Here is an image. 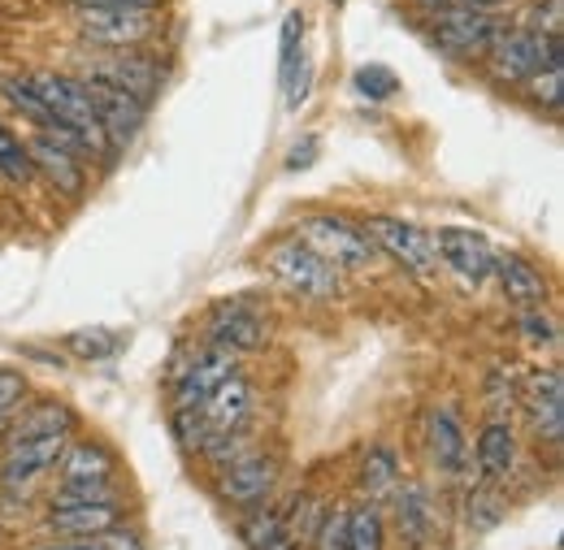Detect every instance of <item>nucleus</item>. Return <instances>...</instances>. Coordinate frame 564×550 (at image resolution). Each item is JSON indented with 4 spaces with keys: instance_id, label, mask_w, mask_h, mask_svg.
Masks as SVG:
<instances>
[{
    "instance_id": "dca6fc26",
    "label": "nucleus",
    "mask_w": 564,
    "mask_h": 550,
    "mask_svg": "<svg viewBox=\"0 0 564 550\" xmlns=\"http://www.w3.org/2000/svg\"><path fill=\"white\" fill-rule=\"evenodd\" d=\"M521 399H525V413H530L534 433H539L547 447H561V438H564V382H561V369H539V373L525 382Z\"/></svg>"
},
{
    "instance_id": "e433bc0d",
    "label": "nucleus",
    "mask_w": 564,
    "mask_h": 550,
    "mask_svg": "<svg viewBox=\"0 0 564 550\" xmlns=\"http://www.w3.org/2000/svg\"><path fill=\"white\" fill-rule=\"evenodd\" d=\"M44 550H100L96 538H62L57 547H44Z\"/></svg>"
},
{
    "instance_id": "4c0bfd02",
    "label": "nucleus",
    "mask_w": 564,
    "mask_h": 550,
    "mask_svg": "<svg viewBox=\"0 0 564 550\" xmlns=\"http://www.w3.org/2000/svg\"><path fill=\"white\" fill-rule=\"evenodd\" d=\"M70 4H127V9H156V0H70Z\"/></svg>"
},
{
    "instance_id": "a211bd4d",
    "label": "nucleus",
    "mask_w": 564,
    "mask_h": 550,
    "mask_svg": "<svg viewBox=\"0 0 564 550\" xmlns=\"http://www.w3.org/2000/svg\"><path fill=\"white\" fill-rule=\"evenodd\" d=\"M83 82H87V91H91L96 122H100V131L109 135V143L122 147V143H131V139L140 135L148 105H140L135 96H127V91H118V87H109V82H96V78H83Z\"/></svg>"
},
{
    "instance_id": "aec40b11",
    "label": "nucleus",
    "mask_w": 564,
    "mask_h": 550,
    "mask_svg": "<svg viewBox=\"0 0 564 550\" xmlns=\"http://www.w3.org/2000/svg\"><path fill=\"white\" fill-rule=\"evenodd\" d=\"M57 482L62 485H109L118 473V460L105 442H66L62 460H57Z\"/></svg>"
},
{
    "instance_id": "72a5a7b5",
    "label": "nucleus",
    "mask_w": 564,
    "mask_h": 550,
    "mask_svg": "<svg viewBox=\"0 0 564 550\" xmlns=\"http://www.w3.org/2000/svg\"><path fill=\"white\" fill-rule=\"evenodd\" d=\"M521 334L530 339V343H547V346H556L561 343V330H556V321L547 317V312H539V308H525L521 312Z\"/></svg>"
},
{
    "instance_id": "f3484780",
    "label": "nucleus",
    "mask_w": 564,
    "mask_h": 550,
    "mask_svg": "<svg viewBox=\"0 0 564 550\" xmlns=\"http://www.w3.org/2000/svg\"><path fill=\"white\" fill-rule=\"evenodd\" d=\"M26 152H31V165L35 174H44L62 196H83L87 187V174H83V161L66 139L48 135V131H35L26 139Z\"/></svg>"
},
{
    "instance_id": "a19ab883",
    "label": "nucleus",
    "mask_w": 564,
    "mask_h": 550,
    "mask_svg": "<svg viewBox=\"0 0 564 550\" xmlns=\"http://www.w3.org/2000/svg\"><path fill=\"white\" fill-rule=\"evenodd\" d=\"M335 4H339V0H335Z\"/></svg>"
},
{
    "instance_id": "c9c22d12",
    "label": "nucleus",
    "mask_w": 564,
    "mask_h": 550,
    "mask_svg": "<svg viewBox=\"0 0 564 550\" xmlns=\"http://www.w3.org/2000/svg\"><path fill=\"white\" fill-rule=\"evenodd\" d=\"M96 542H100V550H143L140 534H135V529H122V525H113V529L100 534Z\"/></svg>"
},
{
    "instance_id": "9d476101",
    "label": "nucleus",
    "mask_w": 564,
    "mask_h": 550,
    "mask_svg": "<svg viewBox=\"0 0 564 550\" xmlns=\"http://www.w3.org/2000/svg\"><path fill=\"white\" fill-rule=\"evenodd\" d=\"M487 66L499 82L525 87L534 74H543V35H534L525 26H503L499 40L487 48Z\"/></svg>"
},
{
    "instance_id": "f704fd0d",
    "label": "nucleus",
    "mask_w": 564,
    "mask_h": 550,
    "mask_svg": "<svg viewBox=\"0 0 564 550\" xmlns=\"http://www.w3.org/2000/svg\"><path fill=\"white\" fill-rule=\"evenodd\" d=\"M561 82H564V69H543V74H534L525 87L534 91L539 105H547V109L556 113V109H561Z\"/></svg>"
},
{
    "instance_id": "f257e3e1",
    "label": "nucleus",
    "mask_w": 564,
    "mask_h": 550,
    "mask_svg": "<svg viewBox=\"0 0 564 550\" xmlns=\"http://www.w3.org/2000/svg\"><path fill=\"white\" fill-rule=\"evenodd\" d=\"M74 31L100 48V53H118V48H143L161 35V13L156 9H127V4H70Z\"/></svg>"
},
{
    "instance_id": "f8f14e48",
    "label": "nucleus",
    "mask_w": 564,
    "mask_h": 550,
    "mask_svg": "<svg viewBox=\"0 0 564 550\" xmlns=\"http://www.w3.org/2000/svg\"><path fill=\"white\" fill-rule=\"evenodd\" d=\"M270 339V321L261 308L235 299V304H221L209 321V346L217 351H230V355H243V351H261Z\"/></svg>"
},
{
    "instance_id": "0eeeda50",
    "label": "nucleus",
    "mask_w": 564,
    "mask_h": 550,
    "mask_svg": "<svg viewBox=\"0 0 564 550\" xmlns=\"http://www.w3.org/2000/svg\"><path fill=\"white\" fill-rule=\"evenodd\" d=\"M279 485V460L265 451H243L217 469V494L235 507H257Z\"/></svg>"
},
{
    "instance_id": "1a4fd4ad",
    "label": "nucleus",
    "mask_w": 564,
    "mask_h": 550,
    "mask_svg": "<svg viewBox=\"0 0 564 550\" xmlns=\"http://www.w3.org/2000/svg\"><path fill=\"white\" fill-rule=\"evenodd\" d=\"M122 520V503L118 498H62L48 507L44 529L53 538H100Z\"/></svg>"
},
{
    "instance_id": "4be33fe9",
    "label": "nucleus",
    "mask_w": 564,
    "mask_h": 550,
    "mask_svg": "<svg viewBox=\"0 0 564 550\" xmlns=\"http://www.w3.org/2000/svg\"><path fill=\"white\" fill-rule=\"evenodd\" d=\"M469 460L478 464V473L487 482H503L517 469V433H512V425L508 420H487L478 429V442H474Z\"/></svg>"
},
{
    "instance_id": "ea45409f",
    "label": "nucleus",
    "mask_w": 564,
    "mask_h": 550,
    "mask_svg": "<svg viewBox=\"0 0 564 550\" xmlns=\"http://www.w3.org/2000/svg\"><path fill=\"white\" fill-rule=\"evenodd\" d=\"M422 9H430V13H438V9H469V0H417Z\"/></svg>"
},
{
    "instance_id": "ddd939ff",
    "label": "nucleus",
    "mask_w": 564,
    "mask_h": 550,
    "mask_svg": "<svg viewBox=\"0 0 564 550\" xmlns=\"http://www.w3.org/2000/svg\"><path fill=\"white\" fill-rule=\"evenodd\" d=\"M391 516H395V529H400V542L409 550H425L438 534V507H434V494L422 482H400L391 490Z\"/></svg>"
},
{
    "instance_id": "5701e85b",
    "label": "nucleus",
    "mask_w": 564,
    "mask_h": 550,
    "mask_svg": "<svg viewBox=\"0 0 564 550\" xmlns=\"http://www.w3.org/2000/svg\"><path fill=\"white\" fill-rule=\"evenodd\" d=\"M495 277H499V290L508 304L517 308H539L547 299V277L534 261L508 252V256H495Z\"/></svg>"
},
{
    "instance_id": "9b49d317",
    "label": "nucleus",
    "mask_w": 564,
    "mask_h": 550,
    "mask_svg": "<svg viewBox=\"0 0 564 550\" xmlns=\"http://www.w3.org/2000/svg\"><path fill=\"white\" fill-rule=\"evenodd\" d=\"M66 442H70V438H31V442H13V447H4V460H0V485H4L9 494L31 490L40 477H48V473L57 469V460H62Z\"/></svg>"
},
{
    "instance_id": "2f4dec72",
    "label": "nucleus",
    "mask_w": 564,
    "mask_h": 550,
    "mask_svg": "<svg viewBox=\"0 0 564 550\" xmlns=\"http://www.w3.org/2000/svg\"><path fill=\"white\" fill-rule=\"evenodd\" d=\"M26 404V373L18 369H0V433L9 425V416Z\"/></svg>"
},
{
    "instance_id": "2eb2a0df",
    "label": "nucleus",
    "mask_w": 564,
    "mask_h": 550,
    "mask_svg": "<svg viewBox=\"0 0 564 550\" xmlns=\"http://www.w3.org/2000/svg\"><path fill=\"white\" fill-rule=\"evenodd\" d=\"M230 373H239V364H235V355H230V351H217V346L196 351V355H192V364H187V369L174 377V386H170L174 413H178V408H200V404L209 399L213 391H217Z\"/></svg>"
},
{
    "instance_id": "c85d7f7f",
    "label": "nucleus",
    "mask_w": 564,
    "mask_h": 550,
    "mask_svg": "<svg viewBox=\"0 0 564 550\" xmlns=\"http://www.w3.org/2000/svg\"><path fill=\"white\" fill-rule=\"evenodd\" d=\"M521 26L534 35H564V0H525Z\"/></svg>"
},
{
    "instance_id": "c756f323",
    "label": "nucleus",
    "mask_w": 564,
    "mask_h": 550,
    "mask_svg": "<svg viewBox=\"0 0 564 550\" xmlns=\"http://www.w3.org/2000/svg\"><path fill=\"white\" fill-rule=\"evenodd\" d=\"M521 399V386H517V373L512 369H491L487 377V404H491V420H503L512 413V404Z\"/></svg>"
},
{
    "instance_id": "7ed1b4c3",
    "label": "nucleus",
    "mask_w": 564,
    "mask_h": 550,
    "mask_svg": "<svg viewBox=\"0 0 564 550\" xmlns=\"http://www.w3.org/2000/svg\"><path fill=\"white\" fill-rule=\"evenodd\" d=\"M265 270L304 299H339L344 290V274L326 256H317L304 239H279L274 248H265Z\"/></svg>"
},
{
    "instance_id": "6e6552de",
    "label": "nucleus",
    "mask_w": 564,
    "mask_h": 550,
    "mask_svg": "<svg viewBox=\"0 0 564 550\" xmlns=\"http://www.w3.org/2000/svg\"><path fill=\"white\" fill-rule=\"evenodd\" d=\"M87 78H96V82H109V87H118V91L135 96L140 105H148V100L161 91V78H165V69L156 66L152 57H143L140 48H118V53H100V57H91V66H87Z\"/></svg>"
},
{
    "instance_id": "bb28decb",
    "label": "nucleus",
    "mask_w": 564,
    "mask_h": 550,
    "mask_svg": "<svg viewBox=\"0 0 564 550\" xmlns=\"http://www.w3.org/2000/svg\"><path fill=\"white\" fill-rule=\"evenodd\" d=\"M0 178L13 187H31L35 183V165L26 152V139H18L4 122H0Z\"/></svg>"
},
{
    "instance_id": "39448f33",
    "label": "nucleus",
    "mask_w": 564,
    "mask_h": 550,
    "mask_svg": "<svg viewBox=\"0 0 564 550\" xmlns=\"http://www.w3.org/2000/svg\"><path fill=\"white\" fill-rule=\"evenodd\" d=\"M508 22L499 13H482V9H438L430 13V40L456 57V62H474V57H487L499 31Z\"/></svg>"
},
{
    "instance_id": "7c9ffc66",
    "label": "nucleus",
    "mask_w": 564,
    "mask_h": 550,
    "mask_svg": "<svg viewBox=\"0 0 564 550\" xmlns=\"http://www.w3.org/2000/svg\"><path fill=\"white\" fill-rule=\"evenodd\" d=\"M313 550H348V507L322 512V520L313 529Z\"/></svg>"
},
{
    "instance_id": "a878e982",
    "label": "nucleus",
    "mask_w": 564,
    "mask_h": 550,
    "mask_svg": "<svg viewBox=\"0 0 564 550\" xmlns=\"http://www.w3.org/2000/svg\"><path fill=\"white\" fill-rule=\"evenodd\" d=\"M243 542H248V550H300L279 512H252L243 520Z\"/></svg>"
},
{
    "instance_id": "6ab92c4d",
    "label": "nucleus",
    "mask_w": 564,
    "mask_h": 550,
    "mask_svg": "<svg viewBox=\"0 0 564 550\" xmlns=\"http://www.w3.org/2000/svg\"><path fill=\"white\" fill-rule=\"evenodd\" d=\"M74 429H78L74 408L57 404V399H35V404H26V408H18V413L9 416V425H4V447L31 442V438H70Z\"/></svg>"
},
{
    "instance_id": "b1692460",
    "label": "nucleus",
    "mask_w": 564,
    "mask_h": 550,
    "mask_svg": "<svg viewBox=\"0 0 564 550\" xmlns=\"http://www.w3.org/2000/svg\"><path fill=\"white\" fill-rule=\"evenodd\" d=\"M356 485L369 503H387L391 490L400 485V455L391 447H369L360 455V473H356Z\"/></svg>"
},
{
    "instance_id": "473e14b6",
    "label": "nucleus",
    "mask_w": 564,
    "mask_h": 550,
    "mask_svg": "<svg viewBox=\"0 0 564 550\" xmlns=\"http://www.w3.org/2000/svg\"><path fill=\"white\" fill-rule=\"evenodd\" d=\"M395 74L387 66H360L356 69V91L360 96H369V100H387V96H395Z\"/></svg>"
},
{
    "instance_id": "f03ea898",
    "label": "nucleus",
    "mask_w": 564,
    "mask_h": 550,
    "mask_svg": "<svg viewBox=\"0 0 564 550\" xmlns=\"http://www.w3.org/2000/svg\"><path fill=\"white\" fill-rule=\"evenodd\" d=\"M295 239H304L339 274H369L382 261V252L373 248V239L356 221L339 217V212H308V217H300L295 221Z\"/></svg>"
},
{
    "instance_id": "20e7f679",
    "label": "nucleus",
    "mask_w": 564,
    "mask_h": 550,
    "mask_svg": "<svg viewBox=\"0 0 564 550\" xmlns=\"http://www.w3.org/2000/svg\"><path fill=\"white\" fill-rule=\"evenodd\" d=\"M373 248L382 256H391L395 265H404L413 277L434 282L438 277V252H434V234H425L422 226L404 221V217H391V212H369L365 226H360Z\"/></svg>"
},
{
    "instance_id": "393cba45",
    "label": "nucleus",
    "mask_w": 564,
    "mask_h": 550,
    "mask_svg": "<svg viewBox=\"0 0 564 550\" xmlns=\"http://www.w3.org/2000/svg\"><path fill=\"white\" fill-rule=\"evenodd\" d=\"M62 346L70 351L74 360H91V364H100V360H113V355H122V346H127V334H118V330H109V326H83V330H70Z\"/></svg>"
},
{
    "instance_id": "58836bf2",
    "label": "nucleus",
    "mask_w": 564,
    "mask_h": 550,
    "mask_svg": "<svg viewBox=\"0 0 564 550\" xmlns=\"http://www.w3.org/2000/svg\"><path fill=\"white\" fill-rule=\"evenodd\" d=\"M521 0H469V9H482V13H499V9H512Z\"/></svg>"
},
{
    "instance_id": "412c9836",
    "label": "nucleus",
    "mask_w": 564,
    "mask_h": 550,
    "mask_svg": "<svg viewBox=\"0 0 564 550\" xmlns=\"http://www.w3.org/2000/svg\"><path fill=\"white\" fill-rule=\"evenodd\" d=\"M425 442H430V460L438 464V473L460 477L469 469V442H465V429H460L456 413L434 408L425 416Z\"/></svg>"
},
{
    "instance_id": "cd10ccee",
    "label": "nucleus",
    "mask_w": 564,
    "mask_h": 550,
    "mask_svg": "<svg viewBox=\"0 0 564 550\" xmlns=\"http://www.w3.org/2000/svg\"><path fill=\"white\" fill-rule=\"evenodd\" d=\"M387 547V525L378 503H365L348 512V550H382Z\"/></svg>"
},
{
    "instance_id": "4468645a",
    "label": "nucleus",
    "mask_w": 564,
    "mask_h": 550,
    "mask_svg": "<svg viewBox=\"0 0 564 550\" xmlns=\"http://www.w3.org/2000/svg\"><path fill=\"white\" fill-rule=\"evenodd\" d=\"M252 416V382L243 373H230L209 399L200 404V420H205V447L217 438H230V433H243Z\"/></svg>"
},
{
    "instance_id": "423d86ee",
    "label": "nucleus",
    "mask_w": 564,
    "mask_h": 550,
    "mask_svg": "<svg viewBox=\"0 0 564 550\" xmlns=\"http://www.w3.org/2000/svg\"><path fill=\"white\" fill-rule=\"evenodd\" d=\"M434 252L438 261L460 277L465 286H482L495 277V248L487 234L469 230V226H443L434 234Z\"/></svg>"
}]
</instances>
